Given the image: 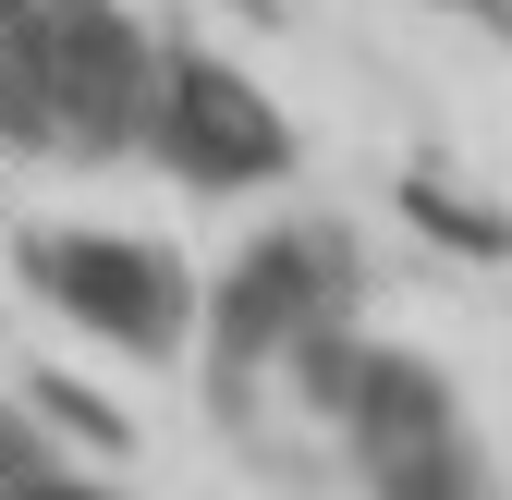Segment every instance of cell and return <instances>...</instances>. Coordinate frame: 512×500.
Masks as SVG:
<instances>
[{"instance_id": "6da1fadb", "label": "cell", "mask_w": 512, "mask_h": 500, "mask_svg": "<svg viewBox=\"0 0 512 500\" xmlns=\"http://www.w3.org/2000/svg\"><path fill=\"white\" fill-rule=\"evenodd\" d=\"M25 281L61 305L74 330L122 342V354H171L183 342V269L147 257V244H110V232H25Z\"/></svg>"}, {"instance_id": "7a4b0ae2", "label": "cell", "mask_w": 512, "mask_h": 500, "mask_svg": "<svg viewBox=\"0 0 512 500\" xmlns=\"http://www.w3.org/2000/svg\"><path fill=\"white\" fill-rule=\"evenodd\" d=\"M147 135L196 171V183H269L293 147H281V110L256 98L232 61H196V49H171L159 61V86H147Z\"/></svg>"}, {"instance_id": "3957f363", "label": "cell", "mask_w": 512, "mask_h": 500, "mask_svg": "<svg viewBox=\"0 0 512 500\" xmlns=\"http://www.w3.org/2000/svg\"><path fill=\"white\" fill-rule=\"evenodd\" d=\"M220 318H232V342H244V354H269V342H317V330H330V244L281 232L256 269H232V281H220Z\"/></svg>"}, {"instance_id": "277c9868", "label": "cell", "mask_w": 512, "mask_h": 500, "mask_svg": "<svg viewBox=\"0 0 512 500\" xmlns=\"http://www.w3.org/2000/svg\"><path fill=\"white\" fill-rule=\"evenodd\" d=\"M403 208H415V220H427L439 244H464V257H512V232H500V220H488L476 196H439V183H427V171L403 183Z\"/></svg>"}, {"instance_id": "5b68a950", "label": "cell", "mask_w": 512, "mask_h": 500, "mask_svg": "<svg viewBox=\"0 0 512 500\" xmlns=\"http://www.w3.org/2000/svg\"><path fill=\"white\" fill-rule=\"evenodd\" d=\"M37 415H61V427H74V440H98V452H122V440H135V427H122L110 403H86L74 379H49V391H37Z\"/></svg>"}, {"instance_id": "8992f818", "label": "cell", "mask_w": 512, "mask_h": 500, "mask_svg": "<svg viewBox=\"0 0 512 500\" xmlns=\"http://www.w3.org/2000/svg\"><path fill=\"white\" fill-rule=\"evenodd\" d=\"M25 476H37V440H25L13 415H0V488H25Z\"/></svg>"}, {"instance_id": "52a82bcc", "label": "cell", "mask_w": 512, "mask_h": 500, "mask_svg": "<svg viewBox=\"0 0 512 500\" xmlns=\"http://www.w3.org/2000/svg\"><path fill=\"white\" fill-rule=\"evenodd\" d=\"M13 500H110V488H74V476H25Z\"/></svg>"}]
</instances>
